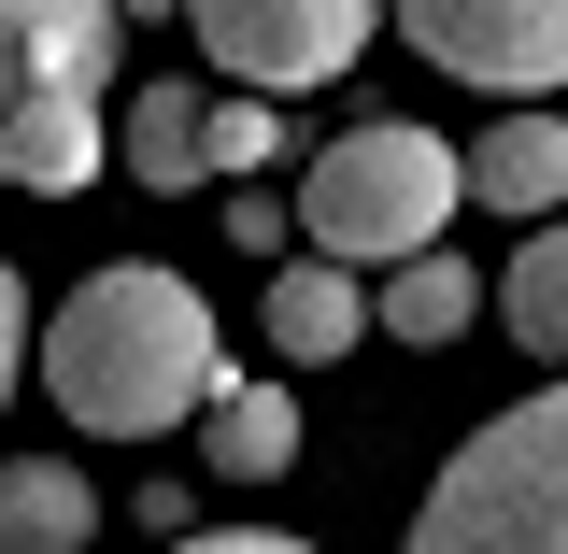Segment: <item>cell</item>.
I'll use <instances>...</instances> for the list:
<instances>
[{"label":"cell","mask_w":568,"mask_h":554,"mask_svg":"<svg viewBox=\"0 0 568 554\" xmlns=\"http://www.w3.org/2000/svg\"><path fill=\"white\" fill-rule=\"evenodd\" d=\"M298 470V399L271 370H227V399L200 413V484H284Z\"/></svg>","instance_id":"obj_9"},{"label":"cell","mask_w":568,"mask_h":554,"mask_svg":"<svg viewBox=\"0 0 568 554\" xmlns=\"http://www.w3.org/2000/svg\"><path fill=\"white\" fill-rule=\"evenodd\" d=\"M455 157H469V200L484 213H526V228L568 213V114H497V129H469Z\"/></svg>","instance_id":"obj_8"},{"label":"cell","mask_w":568,"mask_h":554,"mask_svg":"<svg viewBox=\"0 0 568 554\" xmlns=\"http://www.w3.org/2000/svg\"><path fill=\"white\" fill-rule=\"evenodd\" d=\"M29 355H43V328H29V284H14V256H0V413H14Z\"/></svg>","instance_id":"obj_15"},{"label":"cell","mask_w":568,"mask_h":554,"mask_svg":"<svg viewBox=\"0 0 568 554\" xmlns=\"http://www.w3.org/2000/svg\"><path fill=\"white\" fill-rule=\"evenodd\" d=\"M484 313H497V284L469 271L455 242H440V256H413V271H384V284H369V328H384V342H413V355H440L455 328H484Z\"/></svg>","instance_id":"obj_11"},{"label":"cell","mask_w":568,"mask_h":554,"mask_svg":"<svg viewBox=\"0 0 568 554\" xmlns=\"http://www.w3.org/2000/svg\"><path fill=\"white\" fill-rule=\"evenodd\" d=\"M171 554H313V541H271V526H200V541H171Z\"/></svg>","instance_id":"obj_18"},{"label":"cell","mask_w":568,"mask_h":554,"mask_svg":"<svg viewBox=\"0 0 568 554\" xmlns=\"http://www.w3.org/2000/svg\"><path fill=\"white\" fill-rule=\"evenodd\" d=\"M185 29L213 43V71L242 100H298V85H342L384 29V0H185Z\"/></svg>","instance_id":"obj_5"},{"label":"cell","mask_w":568,"mask_h":554,"mask_svg":"<svg viewBox=\"0 0 568 554\" xmlns=\"http://www.w3.org/2000/svg\"><path fill=\"white\" fill-rule=\"evenodd\" d=\"M355 342H369V284L327 271V256H284L271 271V355L284 370H327V355H355Z\"/></svg>","instance_id":"obj_10"},{"label":"cell","mask_w":568,"mask_h":554,"mask_svg":"<svg viewBox=\"0 0 568 554\" xmlns=\"http://www.w3.org/2000/svg\"><path fill=\"white\" fill-rule=\"evenodd\" d=\"M114 171H129V185H156V200L213 185V100H200V85H171V71H156V85H129V100H114Z\"/></svg>","instance_id":"obj_7"},{"label":"cell","mask_w":568,"mask_h":554,"mask_svg":"<svg viewBox=\"0 0 568 554\" xmlns=\"http://www.w3.org/2000/svg\"><path fill=\"white\" fill-rule=\"evenodd\" d=\"M227 242H242V256H271V271H284V200H271V185H227Z\"/></svg>","instance_id":"obj_16"},{"label":"cell","mask_w":568,"mask_h":554,"mask_svg":"<svg viewBox=\"0 0 568 554\" xmlns=\"http://www.w3.org/2000/svg\"><path fill=\"white\" fill-rule=\"evenodd\" d=\"M114 0H0V185L71 200L114 171Z\"/></svg>","instance_id":"obj_2"},{"label":"cell","mask_w":568,"mask_h":554,"mask_svg":"<svg viewBox=\"0 0 568 554\" xmlns=\"http://www.w3.org/2000/svg\"><path fill=\"white\" fill-rule=\"evenodd\" d=\"M100 541V484L58 455H14L0 470V554H85Z\"/></svg>","instance_id":"obj_12"},{"label":"cell","mask_w":568,"mask_h":554,"mask_svg":"<svg viewBox=\"0 0 568 554\" xmlns=\"http://www.w3.org/2000/svg\"><path fill=\"white\" fill-rule=\"evenodd\" d=\"M413 554H568V384L455 441V470L413 512Z\"/></svg>","instance_id":"obj_4"},{"label":"cell","mask_w":568,"mask_h":554,"mask_svg":"<svg viewBox=\"0 0 568 554\" xmlns=\"http://www.w3.org/2000/svg\"><path fill=\"white\" fill-rule=\"evenodd\" d=\"M271 157H284V100H242V85H227V100H213V171L256 185Z\"/></svg>","instance_id":"obj_14"},{"label":"cell","mask_w":568,"mask_h":554,"mask_svg":"<svg viewBox=\"0 0 568 554\" xmlns=\"http://www.w3.org/2000/svg\"><path fill=\"white\" fill-rule=\"evenodd\" d=\"M185 497H200V470H156V484H142V497H129L142 526H156V554H171V541H200V526H185Z\"/></svg>","instance_id":"obj_17"},{"label":"cell","mask_w":568,"mask_h":554,"mask_svg":"<svg viewBox=\"0 0 568 554\" xmlns=\"http://www.w3.org/2000/svg\"><path fill=\"white\" fill-rule=\"evenodd\" d=\"M29 370L58 384V413L85 441H171V426H200L227 399V328H213V299L185 271L114 256V271H85L58 299V328H43Z\"/></svg>","instance_id":"obj_1"},{"label":"cell","mask_w":568,"mask_h":554,"mask_svg":"<svg viewBox=\"0 0 568 554\" xmlns=\"http://www.w3.org/2000/svg\"><path fill=\"white\" fill-rule=\"evenodd\" d=\"M114 14H185V0H114Z\"/></svg>","instance_id":"obj_19"},{"label":"cell","mask_w":568,"mask_h":554,"mask_svg":"<svg viewBox=\"0 0 568 554\" xmlns=\"http://www.w3.org/2000/svg\"><path fill=\"white\" fill-rule=\"evenodd\" d=\"M398 14V43L426 71H455V85H484L511 114H540L568 85V0H384Z\"/></svg>","instance_id":"obj_6"},{"label":"cell","mask_w":568,"mask_h":554,"mask_svg":"<svg viewBox=\"0 0 568 554\" xmlns=\"http://www.w3.org/2000/svg\"><path fill=\"white\" fill-rule=\"evenodd\" d=\"M455 213H469V157L413 114H355L313 171H298V242L327 256V271H413L455 242Z\"/></svg>","instance_id":"obj_3"},{"label":"cell","mask_w":568,"mask_h":554,"mask_svg":"<svg viewBox=\"0 0 568 554\" xmlns=\"http://www.w3.org/2000/svg\"><path fill=\"white\" fill-rule=\"evenodd\" d=\"M497 313H511V342H526V355H555V384H568V213L511 242V284H497Z\"/></svg>","instance_id":"obj_13"}]
</instances>
